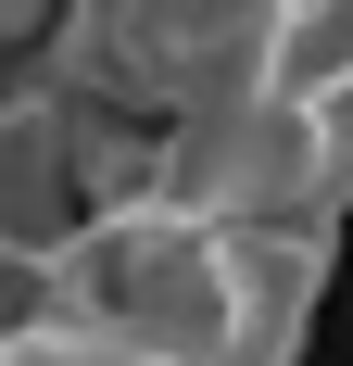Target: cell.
Returning a JSON list of instances; mask_svg holds the SVG:
<instances>
[{"label":"cell","instance_id":"cell-1","mask_svg":"<svg viewBox=\"0 0 353 366\" xmlns=\"http://www.w3.org/2000/svg\"><path fill=\"white\" fill-rule=\"evenodd\" d=\"M164 202H189L227 240H341L353 215V114H316L290 89H240L164 127Z\"/></svg>","mask_w":353,"mask_h":366},{"label":"cell","instance_id":"cell-2","mask_svg":"<svg viewBox=\"0 0 353 366\" xmlns=\"http://www.w3.org/2000/svg\"><path fill=\"white\" fill-rule=\"evenodd\" d=\"M265 89H290V102H316V114H353V0H290Z\"/></svg>","mask_w":353,"mask_h":366}]
</instances>
